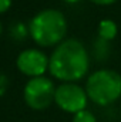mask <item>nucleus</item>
Listing matches in <instances>:
<instances>
[{
  "label": "nucleus",
  "instance_id": "1",
  "mask_svg": "<svg viewBox=\"0 0 121 122\" xmlns=\"http://www.w3.org/2000/svg\"><path fill=\"white\" fill-rule=\"evenodd\" d=\"M90 68V56L77 38L63 40L49 58L50 74L64 82H76L86 77Z\"/></svg>",
  "mask_w": 121,
  "mask_h": 122
},
{
  "label": "nucleus",
  "instance_id": "2",
  "mask_svg": "<svg viewBox=\"0 0 121 122\" xmlns=\"http://www.w3.org/2000/svg\"><path fill=\"white\" fill-rule=\"evenodd\" d=\"M29 33L40 47L59 46L67 33L66 16L56 9L41 10L31 19Z\"/></svg>",
  "mask_w": 121,
  "mask_h": 122
},
{
  "label": "nucleus",
  "instance_id": "3",
  "mask_svg": "<svg viewBox=\"0 0 121 122\" xmlns=\"http://www.w3.org/2000/svg\"><path fill=\"white\" fill-rule=\"evenodd\" d=\"M86 92L94 104L107 107L121 98V74L114 70H97L88 75Z\"/></svg>",
  "mask_w": 121,
  "mask_h": 122
},
{
  "label": "nucleus",
  "instance_id": "4",
  "mask_svg": "<svg viewBox=\"0 0 121 122\" xmlns=\"http://www.w3.org/2000/svg\"><path fill=\"white\" fill-rule=\"evenodd\" d=\"M56 87L50 78L34 77L30 78L24 87V101L31 109H46L54 101Z\"/></svg>",
  "mask_w": 121,
  "mask_h": 122
},
{
  "label": "nucleus",
  "instance_id": "5",
  "mask_svg": "<svg viewBox=\"0 0 121 122\" xmlns=\"http://www.w3.org/2000/svg\"><path fill=\"white\" fill-rule=\"evenodd\" d=\"M87 101L88 95L86 92V88H81L74 82H64L56 88L54 102L59 105L60 109L66 112L77 114L86 109Z\"/></svg>",
  "mask_w": 121,
  "mask_h": 122
},
{
  "label": "nucleus",
  "instance_id": "6",
  "mask_svg": "<svg viewBox=\"0 0 121 122\" xmlns=\"http://www.w3.org/2000/svg\"><path fill=\"white\" fill-rule=\"evenodd\" d=\"M17 68L27 77H41L49 70V58L47 56L36 48L24 50L17 57Z\"/></svg>",
  "mask_w": 121,
  "mask_h": 122
},
{
  "label": "nucleus",
  "instance_id": "7",
  "mask_svg": "<svg viewBox=\"0 0 121 122\" xmlns=\"http://www.w3.org/2000/svg\"><path fill=\"white\" fill-rule=\"evenodd\" d=\"M117 24L111 19H104L98 24V37L103 41H111L117 37Z\"/></svg>",
  "mask_w": 121,
  "mask_h": 122
},
{
  "label": "nucleus",
  "instance_id": "8",
  "mask_svg": "<svg viewBox=\"0 0 121 122\" xmlns=\"http://www.w3.org/2000/svg\"><path fill=\"white\" fill-rule=\"evenodd\" d=\"M73 122H97V119L93 112H90L88 109H83V111L74 114Z\"/></svg>",
  "mask_w": 121,
  "mask_h": 122
},
{
  "label": "nucleus",
  "instance_id": "9",
  "mask_svg": "<svg viewBox=\"0 0 121 122\" xmlns=\"http://www.w3.org/2000/svg\"><path fill=\"white\" fill-rule=\"evenodd\" d=\"M7 87H9V80L4 74H0V98L6 94L7 91Z\"/></svg>",
  "mask_w": 121,
  "mask_h": 122
},
{
  "label": "nucleus",
  "instance_id": "10",
  "mask_svg": "<svg viewBox=\"0 0 121 122\" xmlns=\"http://www.w3.org/2000/svg\"><path fill=\"white\" fill-rule=\"evenodd\" d=\"M90 1L97 6H110V4H114L117 0H90Z\"/></svg>",
  "mask_w": 121,
  "mask_h": 122
},
{
  "label": "nucleus",
  "instance_id": "11",
  "mask_svg": "<svg viewBox=\"0 0 121 122\" xmlns=\"http://www.w3.org/2000/svg\"><path fill=\"white\" fill-rule=\"evenodd\" d=\"M11 6V0H0V13H4Z\"/></svg>",
  "mask_w": 121,
  "mask_h": 122
},
{
  "label": "nucleus",
  "instance_id": "12",
  "mask_svg": "<svg viewBox=\"0 0 121 122\" xmlns=\"http://www.w3.org/2000/svg\"><path fill=\"white\" fill-rule=\"evenodd\" d=\"M66 3H70V4H73V3H78L80 0H64Z\"/></svg>",
  "mask_w": 121,
  "mask_h": 122
},
{
  "label": "nucleus",
  "instance_id": "13",
  "mask_svg": "<svg viewBox=\"0 0 121 122\" xmlns=\"http://www.w3.org/2000/svg\"><path fill=\"white\" fill-rule=\"evenodd\" d=\"M1 30H3V27H1V23H0V34H1Z\"/></svg>",
  "mask_w": 121,
  "mask_h": 122
}]
</instances>
